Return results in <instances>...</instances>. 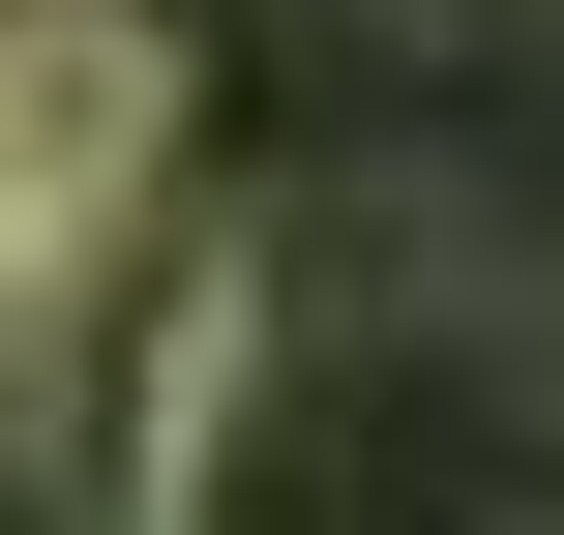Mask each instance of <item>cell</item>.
<instances>
[{
  "instance_id": "obj_2",
  "label": "cell",
  "mask_w": 564,
  "mask_h": 535,
  "mask_svg": "<svg viewBox=\"0 0 564 535\" xmlns=\"http://www.w3.org/2000/svg\"><path fill=\"white\" fill-rule=\"evenodd\" d=\"M178 179V0H0V298L119 268Z\"/></svg>"
},
{
  "instance_id": "obj_1",
  "label": "cell",
  "mask_w": 564,
  "mask_h": 535,
  "mask_svg": "<svg viewBox=\"0 0 564 535\" xmlns=\"http://www.w3.org/2000/svg\"><path fill=\"white\" fill-rule=\"evenodd\" d=\"M119 535H535V298L357 268V208L208 268V357H178Z\"/></svg>"
}]
</instances>
